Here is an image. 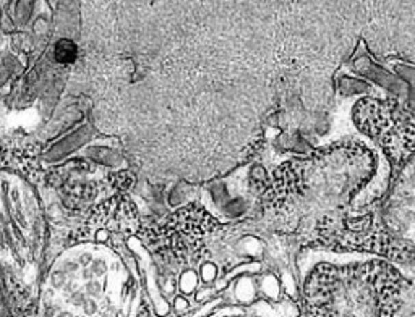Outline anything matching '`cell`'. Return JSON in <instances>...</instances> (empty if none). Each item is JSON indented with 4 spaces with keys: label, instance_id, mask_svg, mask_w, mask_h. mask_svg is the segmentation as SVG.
Instances as JSON below:
<instances>
[{
    "label": "cell",
    "instance_id": "6da1fadb",
    "mask_svg": "<svg viewBox=\"0 0 415 317\" xmlns=\"http://www.w3.org/2000/svg\"><path fill=\"white\" fill-rule=\"evenodd\" d=\"M55 57L60 64H70L77 57V47L72 41H60L55 47Z\"/></svg>",
    "mask_w": 415,
    "mask_h": 317
}]
</instances>
